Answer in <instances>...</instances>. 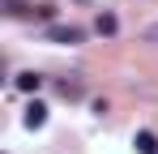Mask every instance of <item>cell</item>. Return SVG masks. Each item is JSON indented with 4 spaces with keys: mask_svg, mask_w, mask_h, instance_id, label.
<instances>
[{
    "mask_svg": "<svg viewBox=\"0 0 158 154\" xmlns=\"http://www.w3.org/2000/svg\"><path fill=\"white\" fill-rule=\"evenodd\" d=\"M94 30H98V34H115V30H120V22H115V13H98V22H94Z\"/></svg>",
    "mask_w": 158,
    "mask_h": 154,
    "instance_id": "5b68a950",
    "label": "cell"
},
{
    "mask_svg": "<svg viewBox=\"0 0 158 154\" xmlns=\"http://www.w3.org/2000/svg\"><path fill=\"white\" fill-rule=\"evenodd\" d=\"M132 146H137V154H158V137H154V133H150V128H141Z\"/></svg>",
    "mask_w": 158,
    "mask_h": 154,
    "instance_id": "3957f363",
    "label": "cell"
},
{
    "mask_svg": "<svg viewBox=\"0 0 158 154\" xmlns=\"http://www.w3.org/2000/svg\"><path fill=\"white\" fill-rule=\"evenodd\" d=\"M39 86H43V77H39V73H17V90H22V94H34Z\"/></svg>",
    "mask_w": 158,
    "mask_h": 154,
    "instance_id": "277c9868",
    "label": "cell"
},
{
    "mask_svg": "<svg viewBox=\"0 0 158 154\" xmlns=\"http://www.w3.org/2000/svg\"><path fill=\"white\" fill-rule=\"evenodd\" d=\"M22 120H26V128H43V124H47V107L34 99V103L26 107V116H22Z\"/></svg>",
    "mask_w": 158,
    "mask_h": 154,
    "instance_id": "7a4b0ae2",
    "label": "cell"
},
{
    "mask_svg": "<svg viewBox=\"0 0 158 154\" xmlns=\"http://www.w3.org/2000/svg\"><path fill=\"white\" fill-rule=\"evenodd\" d=\"M154 39H158V30H154Z\"/></svg>",
    "mask_w": 158,
    "mask_h": 154,
    "instance_id": "52a82bcc",
    "label": "cell"
},
{
    "mask_svg": "<svg viewBox=\"0 0 158 154\" xmlns=\"http://www.w3.org/2000/svg\"><path fill=\"white\" fill-rule=\"evenodd\" d=\"M60 94H64V99H81V94H85V86H81L77 77H73V81H60Z\"/></svg>",
    "mask_w": 158,
    "mask_h": 154,
    "instance_id": "8992f818",
    "label": "cell"
},
{
    "mask_svg": "<svg viewBox=\"0 0 158 154\" xmlns=\"http://www.w3.org/2000/svg\"><path fill=\"white\" fill-rule=\"evenodd\" d=\"M47 39L52 43H81V26H47Z\"/></svg>",
    "mask_w": 158,
    "mask_h": 154,
    "instance_id": "6da1fadb",
    "label": "cell"
}]
</instances>
